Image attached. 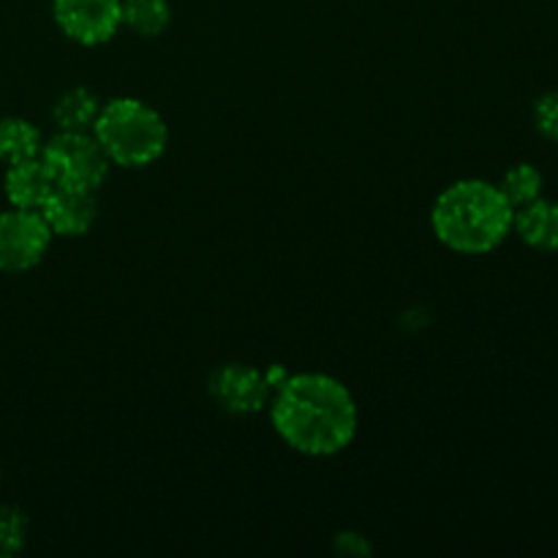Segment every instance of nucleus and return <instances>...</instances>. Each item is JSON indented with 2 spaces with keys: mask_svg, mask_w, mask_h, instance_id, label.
Segmentation results:
<instances>
[{
  "mask_svg": "<svg viewBox=\"0 0 558 558\" xmlns=\"http://www.w3.org/2000/svg\"><path fill=\"white\" fill-rule=\"evenodd\" d=\"M272 425L303 456H336L357 434V403L338 379L325 374L287 376L272 392Z\"/></svg>",
  "mask_w": 558,
  "mask_h": 558,
  "instance_id": "1",
  "label": "nucleus"
},
{
  "mask_svg": "<svg viewBox=\"0 0 558 558\" xmlns=\"http://www.w3.org/2000/svg\"><path fill=\"white\" fill-rule=\"evenodd\" d=\"M22 537H25V518H22V512H0V550H20Z\"/></svg>",
  "mask_w": 558,
  "mask_h": 558,
  "instance_id": "16",
  "label": "nucleus"
},
{
  "mask_svg": "<svg viewBox=\"0 0 558 558\" xmlns=\"http://www.w3.org/2000/svg\"><path fill=\"white\" fill-rule=\"evenodd\" d=\"M534 123L545 140L558 142V90L545 93L534 104Z\"/></svg>",
  "mask_w": 558,
  "mask_h": 558,
  "instance_id": "15",
  "label": "nucleus"
},
{
  "mask_svg": "<svg viewBox=\"0 0 558 558\" xmlns=\"http://www.w3.org/2000/svg\"><path fill=\"white\" fill-rule=\"evenodd\" d=\"M41 158L58 185L96 191L109 172V158L93 131H60L41 147Z\"/></svg>",
  "mask_w": 558,
  "mask_h": 558,
  "instance_id": "4",
  "label": "nucleus"
},
{
  "mask_svg": "<svg viewBox=\"0 0 558 558\" xmlns=\"http://www.w3.org/2000/svg\"><path fill=\"white\" fill-rule=\"evenodd\" d=\"M210 396L227 409L229 414H254L267 407L272 387L265 371L248 368V365L229 363L221 365L210 376Z\"/></svg>",
  "mask_w": 558,
  "mask_h": 558,
  "instance_id": "7",
  "label": "nucleus"
},
{
  "mask_svg": "<svg viewBox=\"0 0 558 558\" xmlns=\"http://www.w3.org/2000/svg\"><path fill=\"white\" fill-rule=\"evenodd\" d=\"M512 229L532 248L558 254V202L534 199L532 205L518 207Z\"/></svg>",
  "mask_w": 558,
  "mask_h": 558,
  "instance_id": "10",
  "label": "nucleus"
},
{
  "mask_svg": "<svg viewBox=\"0 0 558 558\" xmlns=\"http://www.w3.org/2000/svg\"><path fill=\"white\" fill-rule=\"evenodd\" d=\"M93 136L107 153L109 163L147 167L167 150L169 131L161 114L140 98H114L98 112Z\"/></svg>",
  "mask_w": 558,
  "mask_h": 558,
  "instance_id": "3",
  "label": "nucleus"
},
{
  "mask_svg": "<svg viewBox=\"0 0 558 558\" xmlns=\"http://www.w3.org/2000/svg\"><path fill=\"white\" fill-rule=\"evenodd\" d=\"M41 216L52 234L60 238H80V234L90 232L98 216V199L96 191L90 189H74V185H54L49 199L44 202Z\"/></svg>",
  "mask_w": 558,
  "mask_h": 558,
  "instance_id": "8",
  "label": "nucleus"
},
{
  "mask_svg": "<svg viewBox=\"0 0 558 558\" xmlns=\"http://www.w3.org/2000/svg\"><path fill=\"white\" fill-rule=\"evenodd\" d=\"M123 25H129L136 36H161L172 20V9L167 0H120Z\"/></svg>",
  "mask_w": 558,
  "mask_h": 558,
  "instance_id": "13",
  "label": "nucleus"
},
{
  "mask_svg": "<svg viewBox=\"0 0 558 558\" xmlns=\"http://www.w3.org/2000/svg\"><path fill=\"white\" fill-rule=\"evenodd\" d=\"M41 131L25 118H0V163L27 161L41 156Z\"/></svg>",
  "mask_w": 558,
  "mask_h": 558,
  "instance_id": "11",
  "label": "nucleus"
},
{
  "mask_svg": "<svg viewBox=\"0 0 558 558\" xmlns=\"http://www.w3.org/2000/svg\"><path fill=\"white\" fill-rule=\"evenodd\" d=\"M98 112H101V101L96 93L87 87H74L58 98L52 118L60 131H93Z\"/></svg>",
  "mask_w": 558,
  "mask_h": 558,
  "instance_id": "12",
  "label": "nucleus"
},
{
  "mask_svg": "<svg viewBox=\"0 0 558 558\" xmlns=\"http://www.w3.org/2000/svg\"><path fill=\"white\" fill-rule=\"evenodd\" d=\"M501 194L512 207H526L543 194V174L534 163H515L499 183Z\"/></svg>",
  "mask_w": 558,
  "mask_h": 558,
  "instance_id": "14",
  "label": "nucleus"
},
{
  "mask_svg": "<svg viewBox=\"0 0 558 558\" xmlns=\"http://www.w3.org/2000/svg\"><path fill=\"white\" fill-rule=\"evenodd\" d=\"M52 238L41 210L11 207L0 213V270L25 272L36 267L49 251Z\"/></svg>",
  "mask_w": 558,
  "mask_h": 558,
  "instance_id": "5",
  "label": "nucleus"
},
{
  "mask_svg": "<svg viewBox=\"0 0 558 558\" xmlns=\"http://www.w3.org/2000/svg\"><path fill=\"white\" fill-rule=\"evenodd\" d=\"M52 16L71 41L85 47L109 41L123 25L120 0H52Z\"/></svg>",
  "mask_w": 558,
  "mask_h": 558,
  "instance_id": "6",
  "label": "nucleus"
},
{
  "mask_svg": "<svg viewBox=\"0 0 558 558\" xmlns=\"http://www.w3.org/2000/svg\"><path fill=\"white\" fill-rule=\"evenodd\" d=\"M515 207L488 180H458L436 199L430 223L447 248L458 254H488L512 232Z\"/></svg>",
  "mask_w": 558,
  "mask_h": 558,
  "instance_id": "2",
  "label": "nucleus"
},
{
  "mask_svg": "<svg viewBox=\"0 0 558 558\" xmlns=\"http://www.w3.org/2000/svg\"><path fill=\"white\" fill-rule=\"evenodd\" d=\"M58 180L49 172L44 158H27V161L11 163L5 169L3 191L11 207H25V210H41L44 202L54 191Z\"/></svg>",
  "mask_w": 558,
  "mask_h": 558,
  "instance_id": "9",
  "label": "nucleus"
}]
</instances>
